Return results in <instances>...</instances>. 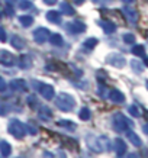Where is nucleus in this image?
I'll return each mask as SVG.
<instances>
[{
	"label": "nucleus",
	"mask_w": 148,
	"mask_h": 158,
	"mask_svg": "<svg viewBox=\"0 0 148 158\" xmlns=\"http://www.w3.org/2000/svg\"><path fill=\"white\" fill-rule=\"evenodd\" d=\"M61 12L64 15H67V16H73V15L76 13V10L73 9L71 5H68L67 2H64V3H61Z\"/></svg>",
	"instance_id": "412c9836"
},
{
	"label": "nucleus",
	"mask_w": 148,
	"mask_h": 158,
	"mask_svg": "<svg viewBox=\"0 0 148 158\" xmlns=\"http://www.w3.org/2000/svg\"><path fill=\"white\" fill-rule=\"evenodd\" d=\"M132 52H134L135 55H144V47H141V45L135 47V48L132 49Z\"/></svg>",
	"instance_id": "c756f323"
},
{
	"label": "nucleus",
	"mask_w": 148,
	"mask_h": 158,
	"mask_svg": "<svg viewBox=\"0 0 148 158\" xmlns=\"http://www.w3.org/2000/svg\"><path fill=\"white\" fill-rule=\"evenodd\" d=\"M74 3H76V5H83L84 0H74Z\"/></svg>",
	"instance_id": "ea45409f"
},
{
	"label": "nucleus",
	"mask_w": 148,
	"mask_h": 158,
	"mask_svg": "<svg viewBox=\"0 0 148 158\" xmlns=\"http://www.w3.org/2000/svg\"><path fill=\"white\" fill-rule=\"evenodd\" d=\"M55 105L62 112H71L74 109V106H76V100L68 93H60L57 96V99H55Z\"/></svg>",
	"instance_id": "f257e3e1"
},
{
	"label": "nucleus",
	"mask_w": 148,
	"mask_h": 158,
	"mask_svg": "<svg viewBox=\"0 0 148 158\" xmlns=\"http://www.w3.org/2000/svg\"><path fill=\"white\" fill-rule=\"evenodd\" d=\"M47 19H48V22H51V23L60 25L61 23V15L58 13L57 10H49L47 13Z\"/></svg>",
	"instance_id": "9b49d317"
},
{
	"label": "nucleus",
	"mask_w": 148,
	"mask_h": 158,
	"mask_svg": "<svg viewBox=\"0 0 148 158\" xmlns=\"http://www.w3.org/2000/svg\"><path fill=\"white\" fill-rule=\"evenodd\" d=\"M109 97H110V100L115 102V103H122V102L125 100V96L121 93L119 90H112L110 91V94H109Z\"/></svg>",
	"instance_id": "2eb2a0df"
},
{
	"label": "nucleus",
	"mask_w": 148,
	"mask_h": 158,
	"mask_svg": "<svg viewBox=\"0 0 148 158\" xmlns=\"http://www.w3.org/2000/svg\"><path fill=\"white\" fill-rule=\"evenodd\" d=\"M122 2H125V3H132L134 0H122Z\"/></svg>",
	"instance_id": "37998d69"
},
{
	"label": "nucleus",
	"mask_w": 148,
	"mask_h": 158,
	"mask_svg": "<svg viewBox=\"0 0 148 158\" xmlns=\"http://www.w3.org/2000/svg\"><path fill=\"white\" fill-rule=\"evenodd\" d=\"M6 115H7V106L0 102V116H6Z\"/></svg>",
	"instance_id": "7c9ffc66"
},
{
	"label": "nucleus",
	"mask_w": 148,
	"mask_h": 158,
	"mask_svg": "<svg viewBox=\"0 0 148 158\" xmlns=\"http://www.w3.org/2000/svg\"><path fill=\"white\" fill-rule=\"evenodd\" d=\"M44 157H53V154L51 152H44Z\"/></svg>",
	"instance_id": "a19ab883"
},
{
	"label": "nucleus",
	"mask_w": 148,
	"mask_h": 158,
	"mask_svg": "<svg viewBox=\"0 0 148 158\" xmlns=\"http://www.w3.org/2000/svg\"><path fill=\"white\" fill-rule=\"evenodd\" d=\"M97 45V39L96 38H87L84 42H83V47L86 49H93Z\"/></svg>",
	"instance_id": "b1692460"
},
{
	"label": "nucleus",
	"mask_w": 148,
	"mask_h": 158,
	"mask_svg": "<svg viewBox=\"0 0 148 158\" xmlns=\"http://www.w3.org/2000/svg\"><path fill=\"white\" fill-rule=\"evenodd\" d=\"M64 28H66V31H67L68 34L77 35V34H80V32H84V31H86V25L83 23V22H80V20H76V22L67 23Z\"/></svg>",
	"instance_id": "20e7f679"
},
{
	"label": "nucleus",
	"mask_w": 148,
	"mask_h": 158,
	"mask_svg": "<svg viewBox=\"0 0 148 158\" xmlns=\"http://www.w3.org/2000/svg\"><path fill=\"white\" fill-rule=\"evenodd\" d=\"M124 12H125V15H126V18H128L129 22H132V23H135V22H137V19H138V13H137L134 9H129V7H126Z\"/></svg>",
	"instance_id": "6ab92c4d"
},
{
	"label": "nucleus",
	"mask_w": 148,
	"mask_h": 158,
	"mask_svg": "<svg viewBox=\"0 0 148 158\" xmlns=\"http://www.w3.org/2000/svg\"><path fill=\"white\" fill-rule=\"evenodd\" d=\"M39 118L42 120H49L53 118V112H51L49 107H47V106H41V107H39Z\"/></svg>",
	"instance_id": "ddd939ff"
},
{
	"label": "nucleus",
	"mask_w": 148,
	"mask_h": 158,
	"mask_svg": "<svg viewBox=\"0 0 148 158\" xmlns=\"http://www.w3.org/2000/svg\"><path fill=\"white\" fill-rule=\"evenodd\" d=\"M9 87L13 91H26V81H25V80H20V78H16V80H12V81H10Z\"/></svg>",
	"instance_id": "1a4fd4ad"
},
{
	"label": "nucleus",
	"mask_w": 148,
	"mask_h": 158,
	"mask_svg": "<svg viewBox=\"0 0 148 158\" xmlns=\"http://www.w3.org/2000/svg\"><path fill=\"white\" fill-rule=\"evenodd\" d=\"M126 136H128V139L135 145V147H139V145H141V139H139L134 132H126Z\"/></svg>",
	"instance_id": "393cba45"
},
{
	"label": "nucleus",
	"mask_w": 148,
	"mask_h": 158,
	"mask_svg": "<svg viewBox=\"0 0 148 158\" xmlns=\"http://www.w3.org/2000/svg\"><path fill=\"white\" fill-rule=\"evenodd\" d=\"M10 45H13V48L16 49H22L25 47V41L20 36H18V35H13L10 38Z\"/></svg>",
	"instance_id": "f8f14e48"
},
{
	"label": "nucleus",
	"mask_w": 148,
	"mask_h": 158,
	"mask_svg": "<svg viewBox=\"0 0 148 158\" xmlns=\"http://www.w3.org/2000/svg\"><path fill=\"white\" fill-rule=\"evenodd\" d=\"M49 39V31L47 28H38L34 31V41L38 44H44Z\"/></svg>",
	"instance_id": "423d86ee"
},
{
	"label": "nucleus",
	"mask_w": 148,
	"mask_h": 158,
	"mask_svg": "<svg viewBox=\"0 0 148 158\" xmlns=\"http://www.w3.org/2000/svg\"><path fill=\"white\" fill-rule=\"evenodd\" d=\"M44 3H45V5H48V6H53V5H55V3H57V0H44Z\"/></svg>",
	"instance_id": "4c0bfd02"
},
{
	"label": "nucleus",
	"mask_w": 148,
	"mask_h": 158,
	"mask_svg": "<svg viewBox=\"0 0 148 158\" xmlns=\"http://www.w3.org/2000/svg\"><path fill=\"white\" fill-rule=\"evenodd\" d=\"M19 23L23 26V28H29L31 25L34 23V18L32 16H20L19 18Z\"/></svg>",
	"instance_id": "4be33fe9"
},
{
	"label": "nucleus",
	"mask_w": 148,
	"mask_h": 158,
	"mask_svg": "<svg viewBox=\"0 0 148 158\" xmlns=\"http://www.w3.org/2000/svg\"><path fill=\"white\" fill-rule=\"evenodd\" d=\"M78 118H80L81 120H89L91 118V112L89 107H83V109H80V112H78Z\"/></svg>",
	"instance_id": "5701e85b"
},
{
	"label": "nucleus",
	"mask_w": 148,
	"mask_h": 158,
	"mask_svg": "<svg viewBox=\"0 0 148 158\" xmlns=\"http://www.w3.org/2000/svg\"><path fill=\"white\" fill-rule=\"evenodd\" d=\"M132 67H134V70L135 71H142V65H141V62H138V61H132Z\"/></svg>",
	"instance_id": "2f4dec72"
},
{
	"label": "nucleus",
	"mask_w": 148,
	"mask_h": 158,
	"mask_svg": "<svg viewBox=\"0 0 148 158\" xmlns=\"http://www.w3.org/2000/svg\"><path fill=\"white\" fill-rule=\"evenodd\" d=\"M147 87H148V84H147Z\"/></svg>",
	"instance_id": "c03bdc74"
},
{
	"label": "nucleus",
	"mask_w": 148,
	"mask_h": 158,
	"mask_svg": "<svg viewBox=\"0 0 148 158\" xmlns=\"http://www.w3.org/2000/svg\"><path fill=\"white\" fill-rule=\"evenodd\" d=\"M126 125H131V122H129L124 115L116 113V115L113 116V129L115 131H118V132H124V131H126V128H128Z\"/></svg>",
	"instance_id": "7ed1b4c3"
},
{
	"label": "nucleus",
	"mask_w": 148,
	"mask_h": 158,
	"mask_svg": "<svg viewBox=\"0 0 148 158\" xmlns=\"http://www.w3.org/2000/svg\"><path fill=\"white\" fill-rule=\"evenodd\" d=\"M26 132H29L31 135H36L38 134V128L35 125H26Z\"/></svg>",
	"instance_id": "cd10ccee"
},
{
	"label": "nucleus",
	"mask_w": 148,
	"mask_h": 158,
	"mask_svg": "<svg viewBox=\"0 0 148 158\" xmlns=\"http://www.w3.org/2000/svg\"><path fill=\"white\" fill-rule=\"evenodd\" d=\"M28 103L32 109H34V107H38V100H36V97L35 96H29L28 97Z\"/></svg>",
	"instance_id": "bb28decb"
},
{
	"label": "nucleus",
	"mask_w": 148,
	"mask_h": 158,
	"mask_svg": "<svg viewBox=\"0 0 148 158\" xmlns=\"http://www.w3.org/2000/svg\"><path fill=\"white\" fill-rule=\"evenodd\" d=\"M105 91H106V89H105V87L99 86V94H100V96L103 97V99H105V97H106V93H105Z\"/></svg>",
	"instance_id": "f704fd0d"
},
{
	"label": "nucleus",
	"mask_w": 148,
	"mask_h": 158,
	"mask_svg": "<svg viewBox=\"0 0 148 158\" xmlns=\"http://www.w3.org/2000/svg\"><path fill=\"white\" fill-rule=\"evenodd\" d=\"M99 25L103 28V31H105L106 34H112V32L115 31V25L112 23V22H108V20H100V22H99Z\"/></svg>",
	"instance_id": "aec40b11"
},
{
	"label": "nucleus",
	"mask_w": 148,
	"mask_h": 158,
	"mask_svg": "<svg viewBox=\"0 0 148 158\" xmlns=\"http://www.w3.org/2000/svg\"><path fill=\"white\" fill-rule=\"evenodd\" d=\"M124 41L126 44H134L135 38H134V35H131V34H125L124 35Z\"/></svg>",
	"instance_id": "c85d7f7f"
},
{
	"label": "nucleus",
	"mask_w": 148,
	"mask_h": 158,
	"mask_svg": "<svg viewBox=\"0 0 148 158\" xmlns=\"http://www.w3.org/2000/svg\"><path fill=\"white\" fill-rule=\"evenodd\" d=\"M58 126H61V128H64V129L71 131V132H74L76 128H77L76 123L71 122V120H60V122H58Z\"/></svg>",
	"instance_id": "f3484780"
},
{
	"label": "nucleus",
	"mask_w": 148,
	"mask_h": 158,
	"mask_svg": "<svg viewBox=\"0 0 148 158\" xmlns=\"http://www.w3.org/2000/svg\"><path fill=\"white\" fill-rule=\"evenodd\" d=\"M19 65L22 70H28V68H31V65H32V60H31V57L29 55H22V57L19 58Z\"/></svg>",
	"instance_id": "dca6fc26"
},
{
	"label": "nucleus",
	"mask_w": 148,
	"mask_h": 158,
	"mask_svg": "<svg viewBox=\"0 0 148 158\" xmlns=\"http://www.w3.org/2000/svg\"><path fill=\"white\" fill-rule=\"evenodd\" d=\"M113 148H115V151H116V154H118V155H124V154L126 152V145H125V142L121 138L115 139Z\"/></svg>",
	"instance_id": "9d476101"
},
{
	"label": "nucleus",
	"mask_w": 148,
	"mask_h": 158,
	"mask_svg": "<svg viewBox=\"0 0 148 158\" xmlns=\"http://www.w3.org/2000/svg\"><path fill=\"white\" fill-rule=\"evenodd\" d=\"M108 62H109L110 65H115V67L118 68H122L125 65V58L119 54H112L108 57Z\"/></svg>",
	"instance_id": "6e6552de"
},
{
	"label": "nucleus",
	"mask_w": 148,
	"mask_h": 158,
	"mask_svg": "<svg viewBox=\"0 0 148 158\" xmlns=\"http://www.w3.org/2000/svg\"><path fill=\"white\" fill-rule=\"evenodd\" d=\"M6 15H7V16H13V15H15L13 9H12V7H9V6H7V9H6Z\"/></svg>",
	"instance_id": "e433bc0d"
},
{
	"label": "nucleus",
	"mask_w": 148,
	"mask_h": 158,
	"mask_svg": "<svg viewBox=\"0 0 148 158\" xmlns=\"http://www.w3.org/2000/svg\"><path fill=\"white\" fill-rule=\"evenodd\" d=\"M0 154H2L3 157H9L10 154H12V147H10L9 142L0 141Z\"/></svg>",
	"instance_id": "4468645a"
},
{
	"label": "nucleus",
	"mask_w": 148,
	"mask_h": 158,
	"mask_svg": "<svg viewBox=\"0 0 148 158\" xmlns=\"http://www.w3.org/2000/svg\"><path fill=\"white\" fill-rule=\"evenodd\" d=\"M6 87H7V84H6V81L3 80V78H0V91H5Z\"/></svg>",
	"instance_id": "72a5a7b5"
},
{
	"label": "nucleus",
	"mask_w": 148,
	"mask_h": 158,
	"mask_svg": "<svg viewBox=\"0 0 148 158\" xmlns=\"http://www.w3.org/2000/svg\"><path fill=\"white\" fill-rule=\"evenodd\" d=\"M6 3H7V5H10V6H13L15 3H16V0H5Z\"/></svg>",
	"instance_id": "58836bf2"
},
{
	"label": "nucleus",
	"mask_w": 148,
	"mask_h": 158,
	"mask_svg": "<svg viewBox=\"0 0 148 158\" xmlns=\"http://www.w3.org/2000/svg\"><path fill=\"white\" fill-rule=\"evenodd\" d=\"M6 31L3 28H0V41H2V42H6Z\"/></svg>",
	"instance_id": "473e14b6"
},
{
	"label": "nucleus",
	"mask_w": 148,
	"mask_h": 158,
	"mask_svg": "<svg viewBox=\"0 0 148 158\" xmlns=\"http://www.w3.org/2000/svg\"><path fill=\"white\" fill-rule=\"evenodd\" d=\"M7 131H9V134L12 135V136H15L16 139H22L25 135L28 134V132H26V125L22 123V122L18 119L10 120Z\"/></svg>",
	"instance_id": "f03ea898"
},
{
	"label": "nucleus",
	"mask_w": 148,
	"mask_h": 158,
	"mask_svg": "<svg viewBox=\"0 0 148 158\" xmlns=\"http://www.w3.org/2000/svg\"><path fill=\"white\" fill-rule=\"evenodd\" d=\"M95 3H103V2H106V0H93Z\"/></svg>",
	"instance_id": "79ce46f5"
},
{
	"label": "nucleus",
	"mask_w": 148,
	"mask_h": 158,
	"mask_svg": "<svg viewBox=\"0 0 148 158\" xmlns=\"http://www.w3.org/2000/svg\"><path fill=\"white\" fill-rule=\"evenodd\" d=\"M32 3H31V2H29V0H20L19 2V7L22 10H28V9H32Z\"/></svg>",
	"instance_id": "a878e982"
},
{
	"label": "nucleus",
	"mask_w": 148,
	"mask_h": 158,
	"mask_svg": "<svg viewBox=\"0 0 148 158\" xmlns=\"http://www.w3.org/2000/svg\"><path fill=\"white\" fill-rule=\"evenodd\" d=\"M38 89H39L41 96H42L45 100H51V99H54L55 91H54V87L53 86H49V84H39Z\"/></svg>",
	"instance_id": "0eeeda50"
},
{
	"label": "nucleus",
	"mask_w": 148,
	"mask_h": 158,
	"mask_svg": "<svg viewBox=\"0 0 148 158\" xmlns=\"http://www.w3.org/2000/svg\"><path fill=\"white\" fill-rule=\"evenodd\" d=\"M0 64L5 67H12L16 64V57L9 51H0Z\"/></svg>",
	"instance_id": "39448f33"
},
{
	"label": "nucleus",
	"mask_w": 148,
	"mask_h": 158,
	"mask_svg": "<svg viewBox=\"0 0 148 158\" xmlns=\"http://www.w3.org/2000/svg\"><path fill=\"white\" fill-rule=\"evenodd\" d=\"M49 42H51V45H54V47H61L64 41H62V36L60 34H53L49 36Z\"/></svg>",
	"instance_id": "a211bd4d"
},
{
	"label": "nucleus",
	"mask_w": 148,
	"mask_h": 158,
	"mask_svg": "<svg viewBox=\"0 0 148 158\" xmlns=\"http://www.w3.org/2000/svg\"><path fill=\"white\" fill-rule=\"evenodd\" d=\"M129 112H131V113H132L134 116H139L138 110H137V107H134V106H131V107H129Z\"/></svg>",
	"instance_id": "c9c22d12"
}]
</instances>
